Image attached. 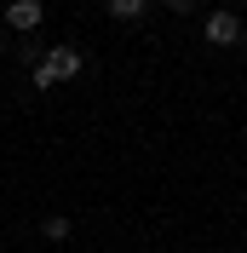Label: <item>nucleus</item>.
Masks as SVG:
<instances>
[{
    "mask_svg": "<svg viewBox=\"0 0 247 253\" xmlns=\"http://www.w3.org/2000/svg\"><path fill=\"white\" fill-rule=\"evenodd\" d=\"M6 23H12L17 35H35L46 23V6H41V0H12V6H6Z\"/></svg>",
    "mask_w": 247,
    "mask_h": 253,
    "instance_id": "nucleus-3",
    "label": "nucleus"
},
{
    "mask_svg": "<svg viewBox=\"0 0 247 253\" xmlns=\"http://www.w3.org/2000/svg\"><path fill=\"white\" fill-rule=\"evenodd\" d=\"M150 12V0H109V17H121V23H138Z\"/></svg>",
    "mask_w": 247,
    "mask_h": 253,
    "instance_id": "nucleus-4",
    "label": "nucleus"
},
{
    "mask_svg": "<svg viewBox=\"0 0 247 253\" xmlns=\"http://www.w3.org/2000/svg\"><path fill=\"white\" fill-rule=\"evenodd\" d=\"M201 0H167V12H196Z\"/></svg>",
    "mask_w": 247,
    "mask_h": 253,
    "instance_id": "nucleus-7",
    "label": "nucleus"
},
{
    "mask_svg": "<svg viewBox=\"0 0 247 253\" xmlns=\"http://www.w3.org/2000/svg\"><path fill=\"white\" fill-rule=\"evenodd\" d=\"M41 230H46V242H69V230H75V224L63 219V213H52V219L41 224Z\"/></svg>",
    "mask_w": 247,
    "mask_h": 253,
    "instance_id": "nucleus-5",
    "label": "nucleus"
},
{
    "mask_svg": "<svg viewBox=\"0 0 247 253\" xmlns=\"http://www.w3.org/2000/svg\"><path fill=\"white\" fill-rule=\"evenodd\" d=\"M17 63H41V46H35L29 35H23V41H17Z\"/></svg>",
    "mask_w": 247,
    "mask_h": 253,
    "instance_id": "nucleus-6",
    "label": "nucleus"
},
{
    "mask_svg": "<svg viewBox=\"0 0 247 253\" xmlns=\"http://www.w3.org/2000/svg\"><path fill=\"white\" fill-rule=\"evenodd\" d=\"M81 63H86V58H81L75 46H46V52H41V63H35V86L46 92V86H58V81H75Z\"/></svg>",
    "mask_w": 247,
    "mask_h": 253,
    "instance_id": "nucleus-1",
    "label": "nucleus"
},
{
    "mask_svg": "<svg viewBox=\"0 0 247 253\" xmlns=\"http://www.w3.org/2000/svg\"><path fill=\"white\" fill-rule=\"evenodd\" d=\"M201 35H207L213 46H236V41H242V17L236 12H207L201 17Z\"/></svg>",
    "mask_w": 247,
    "mask_h": 253,
    "instance_id": "nucleus-2",
    "label": "nucleus"
}]
</instances>
